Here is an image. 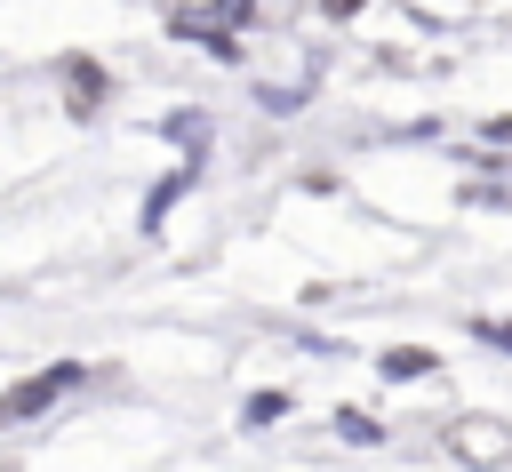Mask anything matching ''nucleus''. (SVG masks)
<instances>
[{
    "mask_svg": "<svg viewBox=\"0 0 512 472\" xmlns=\"http://www.w3.org/2000/svg\"><path fill=\"white\" fill-rule=\"evenodd\" d=\"M80 376H88L80 360H56L48 376H24V384H16L8 400H0V424H24V416H48V408H56V400H64V392H72Z\"/></svg>",
    "mask_w": 512,
    "mask_h": 472,
    "instance_id": "1",
    "label": "nucleus"
},
{
    "mask_svg": "<svg viewBox=\"0 0 512 472\" xmlns=\"http://www.w3.org/2000/svg\"><path fill=\"white\" fill-rule=\"evenodd\" d=\"M384 376H392V384H408V376H432V352H424V344H392V352H384Z\"/></svg>",
    "mask_w": 512,
    "mask_h": 472,
    "instance_id": "3",
    "label": "nucleus"
},
{
    "mask_svg": "<svg viewBox=\"0 0 512 472\" xmlns=\"http://www.w3.org/2000/svg\"><path fill=\"white\" fill-rule=\"evenodd\" d=\"M320 8H328V16H352V8H360V0H320Z\"/></svg>",
    "mask_w": 512,
    "mask_h": 472,
    "instance_id": "7",
    "label": "nucleus"
},
{
    "mask_svg": "<svg viewBox=\"0 0 512 472\" xmlns=\"http://www.w3.org/2000/svg\"><path fill=\"white\" fill-rule=\"evenodd\" d=\"M280 408H288V392H256V400H248V424H272Z\"/></svg>",
    "mask_w": 512,
    "mask_h": 472,
    "instance_id": "5",
    "label": "nucleus"
},
{
    "mask_svg": "<svg viewBox=\"0 0 512 472\" xmlns=\"http://www.w3.org/2000/svg\"><path fill=\"white\" fill-rule=\"evenodd\" d=\"M448 440H456V456H464V464H504V456H512V432H504L496 416H464Z\"/></svg>",
    "mask_w": 512,
    "mask_h": 472,
    "instance_id": "2",
    "label": "nucleus"
},
{
    "mask_svg": "<svg viewBox=\"0 0 512 472\" xmlns=\"http://www.w3.org/2000/svg\"><path fill=\"white\" fill-rule=\"evenodd\" d=\"M480 336H488V344H504V352H512V320H480Z\"/></svg>",
    "mask_w": 512,
    "mask_h": 472,
    "instance_id": "6",
    "label": "nucleus"
},
{
    "mask_svg": "<svg viewBox=\"0 0 512 472\" xmlns=\"http://www.w3.org/2000/svg\"><path fill=\"white\" fill-rule=\"evenodd\" d=\"M336 432H344V440H360V448H376V440H384V424H376V416H352V408L336 416Z\"/></svg>",
    "mask_w": 512,
    "mask_h": 472,
    "instance_id": "4",
    "label": "nucleus"
}]
</instances>
